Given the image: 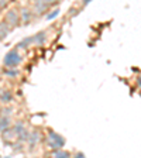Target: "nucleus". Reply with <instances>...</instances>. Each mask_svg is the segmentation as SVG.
Wrapping results in <instances>:
<instances>
[{
	"instance_id": "obj_11",
	"label": "nucleus",
	"mask_w": 141,
	"mask_h": 158,
	"mask_svg": "<svg viewBox=\"0 0 141 158\" xmlns=\"http://www.w3.org/2000/svg\"><path fill=\"white\" fill-rule=\"evenodd\" d=\"M33 44H34V37H28V38H24V40H23V41L18 44L17 47H18V48H27V47L33 45Z\"/></svg>"
},
{
	"instance_id": "obj_5",
	"label": "nucleus",
	"mask_w": 141,
	"mask_h": 158,
	"mask_svg": "<svg viewBox=\"0 0 141 158\" xmlns=\"http://www.w3.org/2000/svg\"><path fill=\"white\" fill-rule=\"evenodd\" d=\"M48 3L45 0H34V11L37 14H43L44 11L48 9Z\"/></svg>"
},
{
	"instance_id": "obj_7",
	"label": "nucleus",
	"mask_w": 141,
	"mask_h": 158,
	"mask_svg": "<svg viewBox=\"0 0 141 158\" xmlns=\"http://www.w3.org/2000/svg\"><path fill=\"white\" fill-rule=\"evenodd\" d=\"M38 141H40V133L37 130H34L30 133V136H28V143H30V146L34 147V146H37Z\"/></svg>"
},
{
	"instance_id": "obj_13",
	"label": "nucleus",
	"mask_w": 141,
	"mask_h": 158,
	"mask_svg": "<svg viewBox=\"0 0 141 158\" xmlns=\"http://www.w3.org/2000/svg\"><path fill=\"white\" fill-rule=\"evenodd\" d=\"M54 155L59 158H68L69 157V153L68 151H64L62 148H58V150H54Z\"/></svg>"
},
{
	"instance_id": "obj_18",
	"label": "nucleus",
	"mask_w": 141,
	"mask_h": 158,
	"mask_svg": "<svg viewBox=\"0 0 141 158\" xmlns=\"http://www.w3.org/2000/svg\"><path fill=\"white\" fill-rule=\"evenodd\" d=\"M90 1H92V0H82V4H83V6H87L89 3H90Z\"/></svg>"
},
{
	"instance_id": "obj_15",
	"label": "nucleus",
	"mask_w": 141,
	"mask_h": 158,
	"mask_svg": "<svg viewBox=\"0 0 141 158\" xmlns=\"http://www.w3.org/2000/svg\"><path fill=\"white\" fill-rule=\"evenodd\" d=\"M45 1H47V3L51 6V4H57V3H58L59 0H45Z\"/></svg>"
},
{
	"instance_id": "obj_10",
	"label": "nucleus",
	"mask_w": 141,
	"mask_h": 158,
	"mask_svg": "<svg viewBox=\"0 0 141 158\" xmlns=\"http://www.w3.org/2000/svg\"><path fill=\"white\" fill-rule=\"evenodd\" d=\"M33 37H34V44L35 45H43L45 43V40H47V34L44 33V31H41V33H37Z\"/></svg>"
},
{
	"instance_id": "obj_9",
	"label": "nucleus",
	"mask_w": 141,
	"mask_h": 158,
	"mask_svg": "<svg viewBox=\"0 0 141 158\" xmlns=\"http://www.w3.org/2000/svg\"><path fill=\"white\" fill-rule=\"evenodd\" d=\"M9 30H10V24L7 21H1L0 23V40H3L9 34Z\"/></svg>"
},
{
	"instance_id": "obj_20",
	"label": "nucleus",
	"mask_w": 141,
	"mask_h": 158,
	"mask_svg": "<svg viewBox=\"0 0 141 158\" xmlns=\"http://www.w3.org/2000/svg\"><path fill=\"white\" fill-rule=\"evenodd\" d=\"M7 73H9V75H16L17 72L16 71H7Z\"/></svg>"
},
{
	"instance_id": "obj_16",
	"label": "nucleus",
	"mask_w": 141,
	"mask_h": 158,
	"mask_svg": "<svg viewBox=\"0 0 141 158\" xmlns=\"http://www.w3.org/2000/svg\"><path fill=\"white\" fill-rule=\"evenodd\" d=\"M10 113H11V109H4V110H3V115L10 116Z\"/></svg>"
},
{
	"instance_id": "obj_8",
	"label": "nucleus",
	"mask_w": 141,
	"mask_h": 158,
	"mask_svg": "<svg viewBox=\"0 0 141 158\" xmlns=\"http://www.w3.org/2000/svg\"><path fill=\"white\" fill-rule=\"evenodd\" d=\"M13 100V95L10 90H0V102L3 103H9Z\"/></svg>"
},
{
	"instance_id": "obj_19",
	"label": "nucleus",
	"mask_w": 141,
	"mask_h": 158,
	"mask_svg": "<svg viewBox=\"0 0 141 158\" xmlns=\"http://www.w3.org/2000/svg\"><path fill=\"white\" fill-rule=\"evenodd\" d=\"M137 83H138V86L141 87V75H140L138 78H137Z\"/></svg>"
},
{
	"instance_id": "obj_4",
	"label": "nucleus",
	"mask_w": 141,
	"mask_h": 158,
	"mask_svg": "<svg viewBox=\"0 0 141 158\" xmlns=\"http://www.w3.org/2000/svg\"><path fill=\"white\" fill-rule=\"evenodd\" d=\"M14 133L17 134V137H18L20 140H28V136H30V133L26 130V127H24V124H23L21 121L16 123V126H14Z\"/></svg>"
},
{
	"instance_id": "obj_6",
	"label": "nucleus",
	"mask_w": 141,
	"mask_h": 158,
	"mask_svg": "<svg viewBox=\"0 0 141 158\" xmlns=\"http://www.w3.org/2000/svg\"><path fill=\"white\" fill-rule=\"evenodd\" d=\"M10 127V117L7 115L0 116V131H4Z\"/></svg>"
},
{
	"instance_id": "obj_14",
	"label": "nucleus",
	"mask_w": 141,
	"mask_h": 158,
	"mask_svg": "<svg viewBox=\"0 0 141 158\" xmlns=\"http://www.w3.org/2000/svg\"><path fill=\"white\" fill-rule=\"evenodd\" d=\"M58 14H59V9H54V10L51 11V13H48L47 14V20H54L55 17H58Z\"/></svg>"
},
{
	"instance_id": "obj_3",
	"label": "nucleus",
	"mask_w": 141,
	"mask_h": 158,
	"mask_svg": "<svg viewBox=\"0 0 141 158\" xmlns=\"http://www.w3.org/2000/svg\"><path fill=\"white\" fill-rule=\"evenodd\" d=\"M6 21L10 24V27H16L18 21H20V16H18V13H17L16 9H11L6 13Z\"/></svg>"
},
{
	"instance_id": "obj_2",
	"label": "nucleus",
	"mask_w": 141,
	"mask_h": 158,
	"mask_svg": "<svg viewBox=\"0 0 141 158\" xmlns=\"http://www.w3.org/2000/svg\"><path fill=\"white\" fill-rule=\"evenodd\" d=\"M3 61H4V65L7 66V68H14V66H17L20 64L21 57H20V54H18L17 49H11V51H9V52L6 54Z\"/></svg>"
},
{
	"instance_id": "obj_1",
	"label": "nucleus",
	"mask_w": 141,
	"mask_h": 158,
	"mask_svg": "<svg viewBox=\"0 0 141 158\" xmlns=\"http://www.w3.org/2000/svg\"><path fill=\"white\" fill-rule=\"evenodd\" d=\"M65 146V138L62 136H59L55 131H49L48 133V147L51 150H58Z\"/></svg>"
},
{
	"instance_id": "obj_12",
	"label": "nucleus",
	"mask_w": 141,
	"mask_h": 158,
	"mask_svg": "<svg viewBox=\"0 0 141 158\" xmlns=\"http://www.w3.org/2000/svg\"><path fill=\"white\" fill-rule=\"evenodd\" d=\"M21 17H23V23H24V24H28V23H30L31 14H30L28 9H23L21 10Z\"/></svg>"
},
{
	"instance_id": "obj_17",
	"label": "nucleus",
	"mask_w": 141,
	"mask_h": 158,
	"mask_svg": "<svg viewBox=\"0 0 141 158\" xmlns=\"http://www.w3.org/2000/svg\"><path fill=\"white\" fill-rule=\"evenodd\" d=\"M6 3H7V0H0V9H1V7H4Z\"/></svg>"
}]
</instances>
